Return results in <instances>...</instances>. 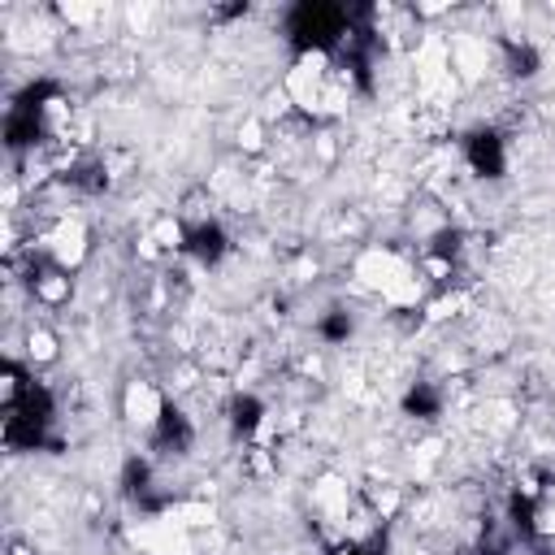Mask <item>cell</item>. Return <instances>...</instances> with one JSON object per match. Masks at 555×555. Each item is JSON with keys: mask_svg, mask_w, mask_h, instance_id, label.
<instances>
[{"mask_svg": "<svg viewBox=\"0 0 555 555\" xmlns=\"http://www.w3.org/2000/svg\"><path fill=\"white\" fill-rule=\"evenodd\" d=\"M347 30H351L347 4L304 0V4H291L282 13V35H286L295 56H304V52H338Z\"/></svg>", "mask_w": 555, "mask_h": 555, "instance_id": "6da1fadb", "label": "cell"}, {"mask_svg": "<svg viewBox=\"0 0 555 555\" xmlns=\"http://www.w3.org/2000/svg\"><path fill=\"white\" fill-rule=\"evenodd\" d=\"M165 408H169L165 382H156V377H147V373H134V377L121 382V416H126V425L139 429L143 438H152V429L160 425Z\"/></svg>", "mask_w": 555, "mask_h": 555, "instance_id": "7a4b0ae2", "label": "cell"}]
</instances>
